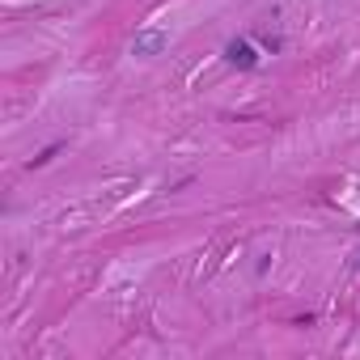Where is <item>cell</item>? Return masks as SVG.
<instances>
[{"mask_svg":"<svg viewBox=\"0 0 360 360\" xmlns=\"http://www.w3.org/2000/svg\"><path fill=\"white\" fill-rule=\"evenodd\" d=\"M56 153H60V144H51V148H43V153H39V157H34V161H30V165H47V161H51V157H56Z\"/></svg>","mask_w":360,"mask_h":360,"instance_id":"3957f363","label":"cell"},{"mask_svg":"<svg viewBox=\"0 0 360 360\" xmlns=\"http://www.w3.org/2000/svg\"><path fill=\"white\" fill-rule=\"evenodd\" d=\"M225 60H229L233 68H242V72H250V68H259V64H263V56L255 51V43H250V39H233V43L225 47Z\"/></svg>","mask_w":360,"mask_h":360,"instance_id":"6da1fadb","label":"cell"},{"mask_svg":"<svg viewBox=\"0 0 360 360\" xmlns=\"http://www.w3.org/2000/svg\"><path fill=\"white\" fill-rule=\"evenodd\" d=\"M169 47V34L161 30V26H148V30H140L136 39H131V51L136 56H161Z\"/></svg>","mask_w":360,"mask_h":360,"instance_id":"7a4b0ae2","label":"cell"}]
</instances>
